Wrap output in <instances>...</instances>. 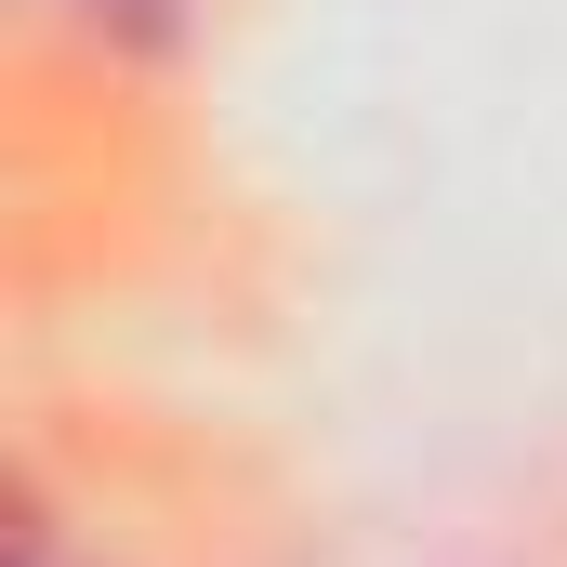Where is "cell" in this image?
Masks as SVG:
<instances>
[{
	"label": "cell",
	"mask_w": 567,
	"mask_h": 567,
	"mask_svg": "<svg viewBox=\"0 0 567 567\" xmlns=\"http://www.w3.org/2000/svg\"><path fill=\"white\" fill-rule=\"evenodd\" d=\"M53 13H80V27H93V40H172V27H185V0H53Z\"/></svg>",
	"instance_id": "1"
}]
</instances>
